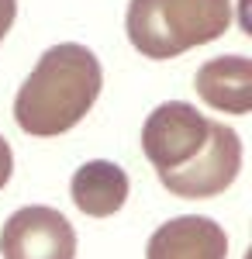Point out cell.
<instances>
[{"instance_id": "obj_9", "label": "cell", "mask_w": 252, "mask_h": 259, "mask_svg": "<svg viewBox=\"0 0 252 259\" xmlns=\"http://www.w3.org/2000/svg\"><path fill=\"white\" fill-rule=\"evenodd\" d=\"M11 169H14V152H11L7 139L0 135V190L7 187V180H11Z\"/></svg>"}, {"instance_id": "obj_3", "label": "cell", "mask_w": 252, "mask_h": 259, "mask_svg": "<svg viewBox=\"0 0 252 259\" xmlns=\"http://www.w3.org/2000/svg\"><path fill=\"white\" fill-rule=\"evenodd\" d=\"M218 121L204 118L187 100L159 104L142 124V152L152 162L155 177H173L211 145Z\"/></svg>"}, {"instance_id": "obj_6", "label": "cell", "mask_w": 252, "mask_h": 259, "mask_svg": "<svg viewBox=\"0 0 252 259\" xmlns=\"http://www.w3.org/2000/svg\"><path fill=\"white\" fill-rule=\"evenodd\" d=\"M145 259H228V235L214 218L180 214L152 232Z\"/></svg>"}, {"instance_id": "obj_2", "label": "cell", "mask_w": 252, "mask_h": 259, "mask_svg": "<svg viewBox=\"0 0 252 259\" xmlns=\"http://www.w3.org/2000/svg\"><path fill=\"white\" fill-rule=\"evenodd\" d=\"M232 24V0H128L124 31L145 59H176L180 52L221 38Z\"/></svg>"}, {"instance_id": "obj_5", "label": "cell", "mask_w": 252, "mask_h": 259, "mask_svg": "<svg viewBox=\"0 0 252 259\" xmlns=\"http://www.w3.org/2000/svg\"><path fill=\"white\" fill-rule=\"evenodd\" d=\"M238 169H242V139H238L235 128H228L225 121H218L211 145H207L187 169H180L173 177H162L159 183H162L170 194H176V197L204 200V197L225 194L235 183Z\"/></svg>"}, {"instance_id": "obj_4", "label": "cell", "mask_w": 252, "mask_h": 259, "mask_svg": "<svg viewBox=\"0 0 252 259\" xmlns=\"http://www.w3.org/2000/svg\"><path fill=\"white\" fill-rule=\"evenodd\" d=\"M4 259H76V228L56 207L31 204L4 221Z\"/></svg>"}, {"instance_id": "obj_7", "label": "cell", "mask_w": 252, "mask_h": 259, "mask_svg": "<svg viewBox=\"0 0 252 259\" xmlns=\"http://www.w3.org/2000/svg\"><path fill=\"white\" fill-rule=\"evenodd\" d=\"M200 100L225 114L252 111V59L249 56H218L207 59L194 76Z\"/></svg>"}, {"instance_id": "obj_10", "label": "cell", "mask_w": 252, "mask_h": 259, "mask_svg": "<svg viewBox=\"0 0 252 259\" xmlns=\"http://www.w3.org/2000/svg\"><path fill=\"white\" fill-rule=\"evenodd\" d=\"M14 18H18V0H0V41L7 38Z\"/></svg>"}, {"instance_id": "obj_8", "label": "cell", "mask_w": 252, "mask_h": 259, "mask_svg": "<svg viewBox=\"0 0 252 259\" xmlns=\"http://www.w3.org/2000/svg\"><path fill=\"white\" fill-rule=\"evenodd\" d=\"M69 194H73V204L83 214L111 218L128 200V173L111 159H90L73 173Z\"/></svg>"}, {"instance_id": "obj_1", "label": "cell", "mask_w": 252, "mask_h": 259, "mask_svg": "<svg viewBox=\"0 0 252 259\" xmlns=\"http://www.w3.org/2000/svg\"><path fill=\"white\" fill-rule=\"evenodd\" d=\"M104 87L100 59L79 41H62L41 52L31 76L14 97V121L24 135L56 139L76 128L97 104Z\"/></svg>"}]
</instances>
